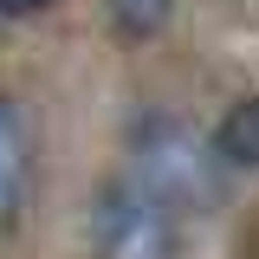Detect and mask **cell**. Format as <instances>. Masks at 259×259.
Returning <instances> with one entry per match:
<instances>
[{
	"label": "cell",
	"mask_w": 259,
	"mask_h": 259,
	"mask_svg": "<svg viewBox=\"0 0 259 259\" xmlns=\"http://www.w3.org/2000/svg\"><path fill=\"white\" fill-rule=\"evenodd\" d=\"M97 253L104 259H162L168 253V214L156 188H110L97 194Z\"/></svg>",
	"instance_id": "obj_1"
},
{
	"label": "cell",
	"mask_w": 259,
	"mask_h": 259,
	"mask_svg": "<svg viewBox=\"0 0 259 259\" xmlns=\"http://www.w3.org/2000/svg\"><path fill=\"white\" fill-rule=\"evenodd\" d=\"M26 182H32V162H26V117H20L13 97H0V221L20 214Z\"/></svg>",
	"instance_id": "obj_2"
},
{
	"label": "cell",
	"mask_w": 259,
	"mask_h": 259,
	"mask_svg": "<svg viewBox=\"0 0 259 259\" xmlns=\"http://www.w3.org/2000/svg\"><path fill=\"white\" fill-rule=\"evenodd\" d=\"M214 156H227L233 168H259V97H240L214 130Z\"/></svg>",
	"instance_id": "obj_3"
},
{
	"label": "cell",
	"mask_w": 259,
	"mask_h": 259,
	"mask_svg": "<svg viewBox=\"0 0 259 259\" xmlns=\"http://www.w3.org/2000/svg\"><path fill=\"white\" fill-rule=\"evenodd\" d=\"M39 7H52V0H0V13H13V20L20 13H39Z\"/></svg>",
	"instance_id": "obj_5"
},
{
	"label": "cell",
	"mask_w": 259,
	"mask_h": 259,
	"mask_svg": "<svg viewBox=\"0 0 259 259\" xmlns=\"http://www.w3.org/2000/svg\"><path fill=\"white\" fill-rule=\"evenodd\" d=\"M110 7H117V26H123V32L149 39V32L168 20V7H175V0H110Z\"/></svg>",
	"instance_id": "obj_4"
}]
</instances>
